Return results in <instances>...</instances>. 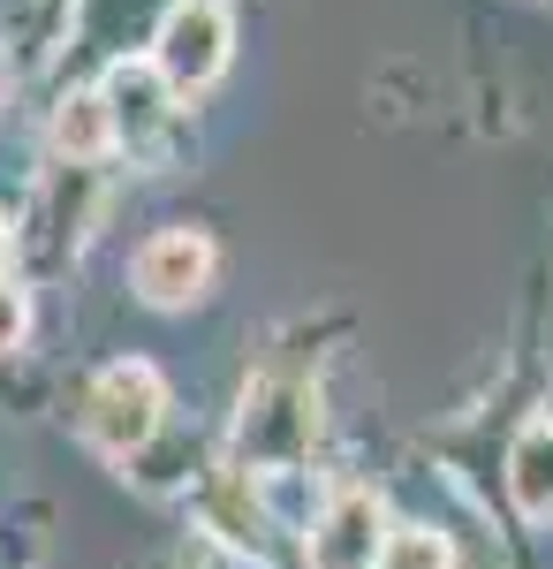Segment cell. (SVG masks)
<instances>
[{
  "mask_svg": "<svg viewBox=\"0 0 553 569\" xmlns=\"http://www.w3.org/2000/svg\"><path fill=\"white\" fill-rule=\"evenodd\" d=\"M160 426H168V380H160L144 357H122V365H107V372L91 380L84 440L99 456L129 463V456H144V448L160 440Z\"/></svg>",
  "mask_w": 553,
  "mask_h": 569,
  "instance_id": "1",
  "label": "cell"
},
{
  "mask_svg": "<svg viewBox=\"0 0 553 569\" xmlns=\"http://www.w3.org/2000/svg\"><path fill=\"white\" fill-rule=\"evenodd\" d=\"M319 440V395L303 380H258L243 395V418H235V456L243 471H296Z\"/></svg>",
  "mask_w": 553,
  "mask_h": 569,
  "instance_id": "2",
  "label": "cell"
},
{
  "mask_svg": "<svg viewBox=\"0 0 553 569\" xmlns=\"http://www.w3.org/2000/svg\"><path fill=\"white\" fill-rule=\"evenodd\" d=\"M228 46H235V23H228V0H174L152 31V69L174 99L205 91L228 69Z\"/></svg>",
  "mask_w": 553,
  "mask_h": 569,
  "instance_id": "3",
  "label": "cell"
},
{
  "mask_svg": "<svg viewBox=\"0 0 553 569\" xmlns=\"http://www.w3.org/2000/svg\"><path fill=\"white\" fill-rule=\"evenodd\" d=\"M213 266H220L213 236H198V228H160V236L137 243L129 289H137L152 311H182V305H198V297L213 289Z\"/></svg>",
  "mask_w": 553,
  "mask_h": 569,
  "instance_id": "4",
  "label": "cell"
},
{
  "mask_svg": "<svg viewBox=\"0 0 553 569\" xmlns=\"http://www.w3.org/2000/svg\"><path fill=\"white\" fill-rule=\"evenodd\" d=\"M380 539H386V509L372 486H341L334 501L311 517L303 555L311 569H380Z\"/></svg>",
  "mask_w": 553,
  "mask_h": 569,
  "instance_id": "5",
  "label": "cell"
},
{
  "mask_svg": "<svg viewBox=\"0 0 553 569\" xmlns=\"http://www.w3.org/2000/svg\"><path fill=\"white\" fill-rule=\"evenodd\" d=\"M99 107H107V137L122 152H152L174 122V91L160 84L152 61H114L107 84H99Z\"/></svg>",
  "mask_w": 553,
  "mask_h": 569,
  "instance_id": "6",
  "label": "cell"
},
{
  "mask_svg": "<svg viewBox=\"0 0 553 569\" xmlns=\"http://www.w3.org/2000/svg\"><path fill=\"white\" fill-rule=\"evenodd\" d=\"M509 493L515 509L531 517V525H546L553 517V418H539V426H523L509 448Z\"/></svg>",
  "mask_w": 553,
  "mask_h": 569,
  "instance_id": "7",
  "label": "cell"
},
{
  "mask_svg": "<svg viewBox=\"0 0 553 569\" xmlns=\"http://www.w3.org/2000/svg\"><path fill=\"white\" fill-rule=\"evenodd\" d=\"M53 144H61V160H77V168H99V160L114 152L99 91H69V99L53 107Z\"/></svg>",
  "mask_w": 553,
  "mask_h": 569,
  "instance_id": "8",
  "label": "cell"
},
{
  "mask_svg": "<svg viewBox=\"0 0 553 569\" xmlns=\"http://www.w3.org/2000/svg\"><path fill=\"white\" fill-rule=\"evenodd\" d=\"M380 569H455V555H448V531H432V525H386Z\"/></svg>",
  "mask_w": 553,
  "mask_h": 569,
  "instance_id": "9",
  "label": "cell"
},
{
  "mask_svg": "<svg viewBox=\"0 0 553 569\" xmlns=\"http://www.w3.org/2000/svg\"><path fill=\"white\" fill-rule=\"evenodd\" d=\"M23 335H31V289L0 273V357L23 350Z\"/></svg>",
  "mask_w": 553,
  "mask_h": 569,
  "instance_id": "10",
  "label": "cell"
},
{
  "mask_svg": "<svg viewBox=\"0 0 553 569\" xmlns=\"http://www.w3.org/2000/svg\"><path fill=\"white\" fill-rule=\"evenodd\" d=\"M0 266H8V228H0Z\"/></svg>",
  "mask_w": 553,
  "mask_h": 569,
  "instance_id": "11",
  "label": "cell"
},
{
  "mask_svg": "<svg viewBox=\"0 0 553 569\" xmlns=\"http://www.w3.org/2000/svg\"><path fill=\"white\" fill-rule=\"evenodd\" d=\"M0 84H8V53H0Z\"/></svg>",
  "mask_w": 553,
  "mask_h": 569,
  "instance_id": "12",
  "label": "cell"
}]
</instances>
